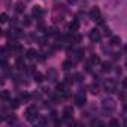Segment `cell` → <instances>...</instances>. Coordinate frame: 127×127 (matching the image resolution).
<instances>
[{"mask_svg":"<svg viewBox=\"0 0 127 127\" xmlns=\"http://www.w3.org/2000/svg\"><path fill=\"white\" fill-rule=\"evenodd\" d=\"M117 109V103L112 97H105L102 100V111L106 114V115H112Z\"/></svg>","mask_w":127,"mask_h":127,"instance_id":"cell-1","label":"cell"},{"mask_svg":"<svg viewBox=\"0 0 127 127\" xmlns=\"http://www.w3.org/2000/svg\"><path fill=\"white\" fill-rule=\"evenodd\" d=\"M37 117H39V112H37V108L34 105L29 106L26 109V120L30 121V123H36L37 121Z\"/></svg>","mask_w":127,"mask_h":127,"instance_id":"cell-2","label":"cell"},{"mask_svg":"<svg viewBox=\"0 0 127 127\" xmlns=\"http://www.w3.org/2000/svg\"><path fill=\"white\" fill-rule=\"evenodd\" d=\"M103 88H105L108 93L115 91V88H117V81H115L114 78H108V79H105V82H103Z\"/></svg>","mask_w":127,"mask_h":127,"instance_id":"cell-3","label":"cell"},{"mask_svg":"<svg viewBox=\"0 0 127 127\" xmlns=\"http://www.w3.org/2000/svg\"><path fill=\"white\" fill-rule=\"evenodd\" d=\"M75 103H76V106H84L85 103H87V99H85V91L84 90H79V93H78V96L75 97Z\"/></svg>","mask_w":127,"mask_h":127,"instance_id":"cell-4","label":"cell"},{"mask_svg":"<svg viewBox=\"0 0 127 127\" xmlns=\"http://www.w3.org/2000/svg\"><path fill=\"white\" fill-rule=\"evenodd\" d=\"M46 79H48L49 82H57V79H58V72H57V69H54V67L48 69V72H46Z\"/></svg>","mask_w":127,"mask_h":127,"instance_id":"cell-5","label":"cell"},{"mask_svg":"<svg viewBox=\"0 0 127 127\" xmlns=\"http://www.w3.org/2000/svg\"><path fill=\"white\" fill-rule=\"evenodd\" d=\"M88 15H90V20H93V21H100L102 20V14H100L99 8H93Z\"/></svg>","mask_w":127,"mask_h":127,"instance_id":"cell-6","label":"cell"},{"mask_svg":"<svg viewBox=\"0 0 127 127\" xmlns=\"http://www.w3.org/2000/svg\"><path fill=\"white\" fill-rule=\"evenodd\" d=\"M88 36H90V40L91 42H100V39H102V34H100V32L97 29H91Z\"/></svg>","mask_w":127,"mask_h":127,"instance_id":"cell-7","label":"cell"},{"mask_svg":"<svg viewBox=\"0 0 127 127\" xmlns=\"http://www.w3.org/2000/svg\"><path fill=\"white\" fill-rule=\"evenodd\" d=\"M73 115V108L72 106H64V109H63V118L64 120H70Z\"/></svg>","mask_w":127,"mask_h":127,"instance_id":"cell-8","label":"cell"},{"mask_svg":"<svg viewBox=\"0 0 127 127\" xmlns=\"http://www.w3.org/2000/svg\"><path fill=\"white\" fill-rule=\"evenodd\" d=\"M32 15H33L34 18H42V17H43V11H42V8L36 5V6L33 8V11H32Z\"/></svg>","mask_w":127,"mask_h":127,"instance_id":"cell-9","label":"cell"},{"mask_svg":"<svg viewBox=\"0 0 127 127\" xmlns=\"http://www.w3.org/2000/svg\"><path fill=\"white\" fill-rule=\"evenodd\" d=\"M39 54H37V51L34 49V48H29L27 51H26V57L29 58V60H33V58H36Z\"/></svg>","mask_w":127,"mask_h":127,"instance_id":"cell-10","label":"cell"},{"mask_svg":"<svg viewBox=\"0 0 127 127\" xmlns=\"http://www.w3.org/2000/svg\"><path fill=\"white\" fill-rule=\"evenodd\" d=\"M55 90L57 93H66L67 91V82H60L55 85Z\"/></svg>","mask_w":127,"mask_h":127,"instance_id":"cell-11","label":"cell"},{"mask_svg":"<svg viewBox=\"0 0 127 127\" xmlns=\"http://www.w3.org/2000/svg\"><path fill=\"white\" fill-rule=\"evenodd\" d=\"M111 70H112V64H111L109 61H103L102 63V72L106 73V72H111Z\"/></svg>","mask_w":127,"mask_h":127,"instance_id":"cell-12","label":"cell"},{"mask_svg":"<svg viewBox=\"0 0 127 127\" xmlns=\"http://www.w3.org/2000/svg\"><path fill=\"white\" fill-rule=\"evenodd\" d=\"M111 45L112 46H120L121 45V37L120 36H111Z\"/></svg>","mask_w":127,"mask_h":127,"instance_id":"cell-13","label":"cell"},{"mask_svg":"<svg viewBox=\"0 0 127 127\" xmlns=\"http://www.w3.org/2000/svg\"><path fill=\"white\" fill-rule=\"evenodd\" d=\"M72 67H73V61H72V60L63 61V70H70Z\"/></svg>","mask_w":127,"mask_h":127,"instance_id":"cell-14","label":"cell"},{"mask_svg":"<svg viewBox=\"0 0 127 127\" xmlns=\"http://www.w3.org/2000/svg\"><path fill=\"white\" fill-rule=\"evenodd\" d=\"M24 9H26V6H24L23 2H18V3L15 5V11H17L18 14H24Z\"/></svg>","mask_w":127,"mask_h":127,"instance_id":"cell-15","label":"cell"},{"mask_svg":"<svg viewBox=\"0 0 127 127\" xmlns=\"http://www.w3.org/2000/svg\"><path fill=\"white\" fill-rule=\"evenodd\" d=\"M69 29H70L72 32H76V30L79 29V23H78V20H73V21L69 24Z\"/></svg>","mask_w":127,"mask_h":127,"instance_id":"cell-16","label":"cell"},{"mask_svg":"<svg viewBox=\"0 0 127 127\" xmlns=\"http://www.w3.org/2000/svg\"><path fill=\"white\" fill-rule=\"evenodd\" d=\"M33 76H34V81H36V82H43V79L46 78V76H43L40 72H34V75H33Z\"/></svg>","mask_w":127,"mask_h":127,"instance_id":"cell-17","label":"cell"},{"mask_svg":"<svg viewBox=\"0 0 127 127\" xmlns=\"http://www.w3.org/2000/svg\"><path fill=\"white\" fill-rule=\"evenodd\" d=\"M9 106H11V109H17L20 106V100L18 99H11L9 100Z\"/></svg>","mask_w":127,"mask_h":127,"instance_id":"cell-18","label":"cell"},{"mask_svg":"<svg viewBox=\"0 0 127 127\" xmlns=\"http://www.w3.org/2000/svg\"><path fill=\"white\" fill-rule=\"evenodd\" d=\"M23 26H24V27H29V26H32V17H29V15H24V18H23Z\"/></svg>","mask_w":127,"mask_h":127,"instance_id":"cell-19","label":"cell"},{"mask_svg":"<svg viewBox=\"0 0 127 127\" xmlns=\"http://www.w3.org/2000/svg\"><path fill=\"white\" fill-rule=\"evenodd\" d=\"M90 63H91V64H102V61H100L99 55H91V58H90Z\"/></svg>","mask_w":127,"mask_h":127,"instance_id":"cell-20","label":"cell"},{"mask_svg":"<svg viewBox=\"0 0 127 127\" xmlns=\"http://www.w3.org/2000/svg\"><path fill=\"white\" fill-rule=\"evenodd\" d=\"M15 66L18 67V69H23V67H26V64H24V61H23V58H17V61H15Z\"/></svg>","mask_w":127,"mask_h":127,"instance_id":"cell-21","label":"cell"},{"mask_svg":"<svg viewBox=\"0 0 127 127\" xmlns=\"http://www.w3.org/2000/svg\"><path fill=\"white\" fill-rule=\"evenodd\" d=\"M6 121H8L9 124H12V123H15V121H17V117H15V115H11V117H6Z\"/></svg>","mask_w":127,"mask_h":127,"instance_id":"cell-22","label":"cell"},{"mask_svg":"<svg viewBox=\"0 0 127 127\" xmlns=\"http://www.w3.org/2000/svg\"><path fill=\"white\" fill-rule=\"evenodd\" d=\"M0 23H3V24H5V23H8V15H6L5 12L0 15Z\"/></svg>","mask_w":127,"mask_h":127,"instance_id":"cell-23","label":"cell"},{"mask_svg":"<svg viewBox=\"0 0 127 127\" xmlns=\"http://www.w3.org/2000/svg\"><path fill=\"white\" fill-rule=\"evenodd\" d=\"M102 51L106 52V54H109V52H111V46H109V45H102Z\"/></svg>","mask_w":127,"mask_h":127,"instance_id":"cell-24","label":"cell"},{"mask_svg":"<svg viewBox=\"0 0 127 127\" xmlns=\"http://www.w3.org/2000/svg\"><path fill=\"white\" fill-rule=\"evenodd\" d=\"M2 99H3V100H8V99H9V91L3 90V91H2Z\"/></svg>","mask_w":127,"mask_h":127,"instance_id":"cell-25","label":"cell"},{"mask_svg":"<svg viewBox=\"0 0 127 127\" xmlns=\"http://www.w3.org/2000/svg\"><path fill=\"white\" fill-rule=\"evenodd\" d=\"M29 99H30V94H29V93H26V91H24V93H23V94H21V100H24V102H27V100H29Z\"/></svg>","mask_w":127,"mask_h":127,"instance_id":"cell-26","label":"cell"},{"mask_svg":"<svg viewBox=\"0 0 127 127\" xmlns=\"http://www.w3.org/2000/svg\"><path fill=\"white\" fill-rule=\"evenodd\" d=\"M91 126H105V123H102L100 120H93L91 121Z\"/></svg>","mask_w":127,"mask_h":127,"instance_id":"cell-27","label":"cell"},{"mask_svg":"<svg viewBox=\"0 0 127 127\" xmlns=\"http://www.w3.org/2000/svg\"><path fill=\"white\" fill-rule=\"evenodd\" d=\"M72 42H75V43H79V42H81V36H79V34H75V36L72 37Z\"/></svg>","mask_w":127,"mask_h":127,"instance_id":"cell-28","label":"cell"},{"mask_svg":"<svg viewBox=\"0 0 127 127\" xmlns=\"http://www.w3.org/2000/svg\"><path fill=\"white\" fill-rule=\"evenodd\" d=\"M90 90H91V93H93V94H97V93H99V88H97V85H94V84L90 87Z\"/></svg>","mask_w":127,"mask_h":127,"instance_id":"cell-29","label":"cell"},{"mask_svg":"<svg viewBox=\"0 0 127 127\" xmlns=\"http://www.w3.org/2000/svg\"><path fill=\"white\" fill-rule=\"evenodd\" d=\"M109 124H111V126H118V124H120V121H117V120H111V121H109Z\"/></svg>","mask_w":127,"mask_h":127,"instance_id":"cell-30","label":"cell"},{"mask_svg":"<svg viewBox=\"0 0 127 127\" xmlns=\"http://www.w3.org/2000/svg\"><path fill=\"white\" fill-rule=\"evenodd\" d=\"M51 117H52V118H57V112H55V111H52V112H51Z\"/></svg>","mask_w":127,"mask_h":127,"instance_id":"cell-31","label":"cell"},{"mask_svg":"<svg viewBox=\"0 0 127 127\" xmlns=\"http://www.w3.org/2000/svg\"><path fill=\"white\" fill-rule=\"evenodd\" d=\"M123 84H124V87H126V88H127V78H126V79H124V81H123Z\"/></svg>","mask_w":127,"mask_h":127,"instance_id":"cell-32","label":"cell"},{"mask_svg":"<svg viewBox=\"0 0 127 127\" xmlns=\"http://www.w3.org/2000/svg\"><path fill=\"white\" fill-rule=\"evenodd\" d=\"M67 2H69V3H76L78 0H67Z\"/></svg>","mask_w":127,"mask_h":127,"instance_id":"cell-33","label":"cell"},{"mask_svg":"<svg viewBox=\"0 0 127 127\" xmlns=\"http://www.w3.org/2000/svg\"><path fill=\"white\" fill-rule=\"evenodd\" d=\"M126 69H127V60H126Z\"/></svg>","mask_w":127,"mask_h":127,"instance_id":"cell-34","label":"cell"}]
</instances>
